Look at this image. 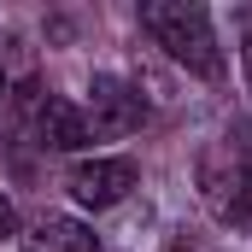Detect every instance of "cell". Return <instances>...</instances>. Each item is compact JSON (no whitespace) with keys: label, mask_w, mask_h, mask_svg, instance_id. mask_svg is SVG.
Instances as JSON below:
<instances>
[{"label":"cell","mask_w":252,"mask_h":252,"mask_svg":"<svg viewBox=\"0 0 252 252\" xmlns=\"http://www.w3.org/2000/svg\"><path fill=\"white\" fill-rule=\"evenodd\" d=\"M199 199L217 223L252 229V118L217 129V141L199 153Z\"/></svg>","instance_id":"obj_1"},{"label":"cell","mask_w":252,"mask_h":252,"mask_svg":"<svg viewBox=\"0 0 252 252\" xmlns=\"http://www.w3.org/2000/svg\"><path fill=\"white\" fill-rule=\"evenodd\" d=\"M141 30L182 64L199 82H217L223 76V47H217V30H211V12L193 6V0H147L141 6Z\"/></svg>","instance_id":"obj_2"},{"label":"cell","mask_w":252,"mask_h":252,"mask_svg":"<svg viewBox=\"0 0 252 252\" xmlns=\"http://www.w3.org/2000/svg\"><path fill=\"white\" fill-rule=\"evenodd\" d=\"M82 124H88V141H124V135H135V129L147 124V100L124 76H94L88 82Z\"/></svg>","instance_id":"obj_3"},{"label":"cell","mask_w":252,"mask_h":252,"mask_svg":"<svg viewBox=\"0 0 252 252\" xmlns=\"http://www.w3.org/2000/svg\"><path fill=\"white\" fill-rule=\"evenodd\" d=\"M141 182V170H135V158H76L70 164V176H64V188L70 199L82 205V211H112V205H124L129 188Z\"/></svg>","instance_id":"obj_4"},{"label":"cell","mask_w":252,"mask_h":252,"mask_svg":"<svg viewBox=\"0 0 252 252\" xmlns=\"http://www.w3.org/2000/svg\"><path fill=\"white\" fill-rule=\"evenodd\" d=\"M35 100H30V135H35V147H47V153H76V147H88V124H82V106H70L64 94H41V88H30Z\"/></svg>","instance_id":"obj_5"},{"label":"cell","mask_w":252,"mask_h":252,"mask_svg":"<svg viewBox=\"0 0 252 252\" xmlns=\"http://www.w3.org/2000/svg\"><path fill=\"white\" fill-rule=\"evenodd\" d=\"M24 252H100L94 229L76 223V217H59V211H41L24 223Z\"/></svg>","instance_id":"obj_6"},{"label":"cell","mask_w":252,"mask_h":252,"mask_svg":"<svg viewBox=\"0 0 252 252\" xmlns=\"http://www.w3.org/2000/svg\"><path fill=\"white\" fill-rule=\"evenodd\" d=\"M12 229H18V211H12V199H6V193H0V241H6V235H12Z\"/></svg>","instance_id":"obj_7"},{"label":"cell","mask_w":252,"mask_h":252,"mask_svg":"<svg viewBox=\"0 0 252 252\" xmlns=\"http://www.w3.org/2000/svg\"><path fill=\"white\" fill-rule=\"evenodd\" d=\"M241 64H247V82H252V18H247V47H241Z\"/></svg>","instance_id":"obj_8"},{"label":"cell","mask_w":252,"mask_h":252,"mask_svg":"<svg viewBox=\"0 0 252 252\" xmlns=\"http://www.w3.org/2000/svg\"><path fill=\"white\" fill-rule=\"evenodd\" d=\"M0 100H6V70H0Z\"/></svg>","instance_id":"obj_9"}]
</instances>
